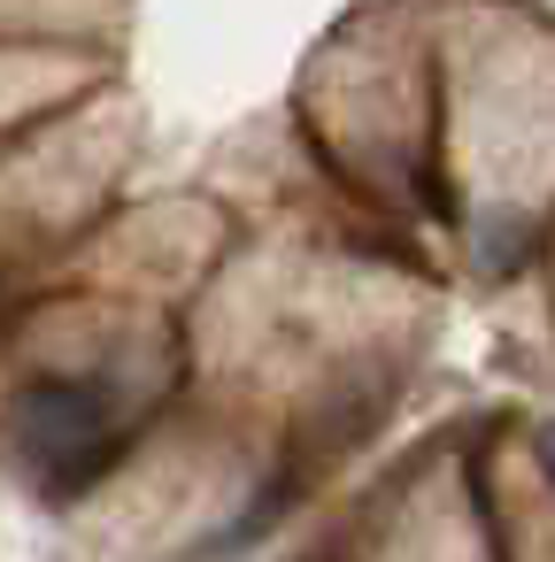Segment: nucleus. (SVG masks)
I'll use <instances>...</instances> for the list:
<instances>
[{
    "mask_svg": "<svg viewBox=\"0 0 555 562\" xmlns=\"http://www.w3.org/2000/svg\"><path fill=\"white\" fill-rule=\"evenodd\" d=\"M124 424H132V401L116 370H63V378L24 385L16 401V447L55 485H86L116 454Z\"/></svg>",
    "mask_w": 555,
    "mask_h": 562,
    "instance_id": "obj_1",
    "label": "nucleus"
}]
</instances>
